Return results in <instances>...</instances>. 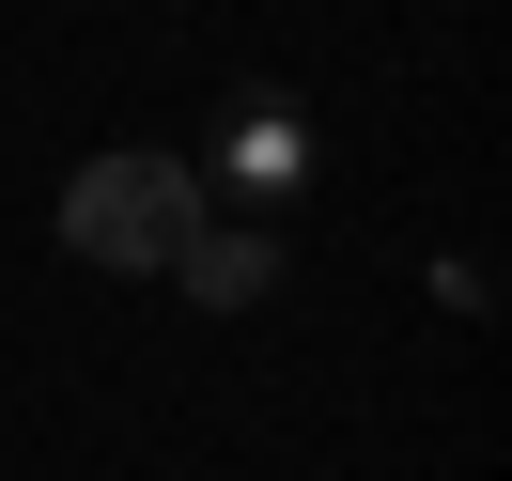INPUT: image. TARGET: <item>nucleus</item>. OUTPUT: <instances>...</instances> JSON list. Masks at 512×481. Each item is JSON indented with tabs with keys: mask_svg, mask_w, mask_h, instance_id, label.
Wrapping results in <instances>:
<instances>
[{
	"mask_svg": "<svg viewBox=\"0 0 512 481\" xmlns=\"http://www.w3.org/2000/svg\"><path fill=\"white\" fill-rule=\"evenodd\" d=\"M187 218H202V171L187 156H78L63 171V249L78 264H109V280H156L171 249H187Z\"/></svg>",
	"mask_w": 512,
	"mask_h": 481,
	"instance_id": "1",
	"label": "nucleus"
},
{
	"mask_svg": "<svg viewBox=\"0 0 512 481\" xmlns=\"http://www.w3.org/2000/svg\"><path fill=\"white\" fill-rule=\"evenodd\" d=\"M187 171H202V187H233V218H264V202H295V187H311V109H295L280 78H249Z\"/></svg>",
	"mask_w": 512,
	"mask_h": 481,
	"instance_id": "2",
	"label": "nucleus"
},
{
	"mask_svg": "<svg viewBox=\"0 0 512 481\" xmlns=\"http://www.w3.org/2000/svg\"><path fill=\"white\" fill-rule=\"evenodd\" d=\"M156 280L187 295V311H264V295H280V233H264V218H218V202H202V218H187V249H171Z\"/></svg>",
	"mask_w": 512,
	"mask_h": 481,
	"instance_id": "3",
	"label": "nucleus"
}]
</instances>
